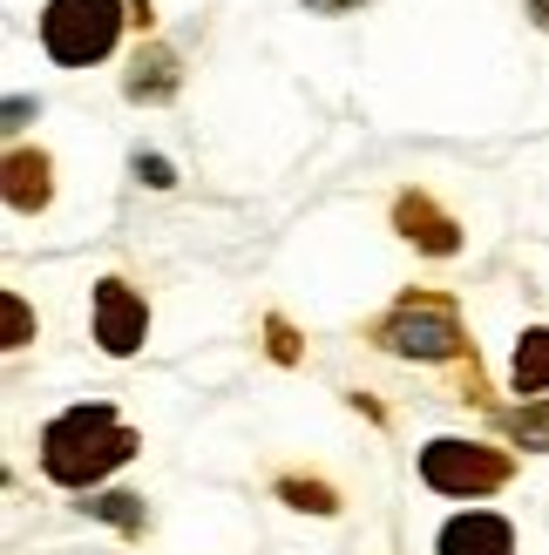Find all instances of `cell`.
Here are the masks:
<instances>
[{"label":"cell","instance_id":"cell-18","mask_svg":"<svg viewBox=\"0 0 549 555\" xmlns=\"http://www.w3.org/2000/svg\"><path fill=\"white\" fill-rule=\"evenodd\" d=\"M312 14H353V8H367V0H306Z\"/></svg>","mask_w":549,"mask_h":555},{"label":"cell","instance_id":"cell-15","mask_svg":"<svg viewBox=\"0 0 549 555\" xmlns=\"http://www.w3.org/2000/svg\"><path fill=\"white\" fill-rule=\"evenodd\" d=\"M0 319H8V339H0V346H8V352H14V346H27V339H35V319H27V305H21L14 292L0 298Z\"/></svg>","mask_w":549,"mask_h":555},{"label":"cell","instance_id":"cell-3","mask_svg":"<svg viewBox=\"0 0 549 555\" xmlns=\"http://www.w3.org/2000/svg\"><path fill=\"white\" fill-rule=\"evenodd\" d=\"M373 346H380V352H394V359H455L461 346H469V332H461L455 298L407 292L394 312L373 325Z\"/></svg>","mask_w":549,"mask_h":555},{"label":"cell","instance_id":"cell-1","mask_svg":"<svg viewBox=\"0 0 549 555\" xmlns=\"http://www.w3.org/2000/svg\"><path fill=\"white\" fill-rule=\"evenodd\" d=\"M136 454V434L116 421V406H68L54 413L41 427V475L62 481V488H95L102 475H116V467Z\"/></svg>","mask_w":549,"mask_h":555},{"label":"cell","instance_id":"cell-19","mask_svg":"<svg viewBox=\"0 0 549 555\" xmlns=\"http://www.w3.org/2000/svg\"><path fill=\"white\" fill-rule=\"evenodd\" d=\"M529 21H536L542 35H549V0H529Z\"/></svg>","mask_w":549,"mask_h":555},{"label":"cell","instance_id":"cell-14","mask_svg":"<svg viewBox=\"0 0 549 555\" xmlns=\"http://www.w3.org/2000/svg\"><path fill=\"white\" fill-rule=\"evenodd\" d=\"M129 170L143 177L150 190H170V183H177V170H170V156H156V150H136V156H129Z\"/></svg>","mask_w":549,"mask_h":555},{"label":"cell","instance_id":"cell-6","mask_svg":"<svg viewBox=\"0 0 549 555\" xmlns=\"http://www.w3.org/2000/svg\"><path fill=\"white\" fill-rule=\"evenodd\" d=\"M394 224H400V237H414L421 251H434V258H455L461 251V224L434 197H421V190L394 197Z\"/></svg>","mask_w":549,"mask_h":555},{"label":"cell","instance_id":"cell-4","mask_svg":"<svg viewBox=\"0 0 549 555\" xmlns=\"http://www.w3.org/2000/svg\"><path fill=\"white\" fill-rule=\"evenodd\" d=\"M509 475H515V461L502 448H488V440L442 434V440H427V448H421V481L434 494H461V502H475V494L509 488Z\"/></svg>","mask_w":549,"mask_h":555},{"label":"cell","instance_id":"cell-16","mask_svg":"<svg viewBox=\"0 0 549 555\" xmlns=\"http://www.w3.org/2000/svg\"><path fill=\"white\" fill-rule=\"evenodd\" d=\"M0 116H8L0 129H21L27 116H41V102H27V95H8V108H0Z\"/></svg>","mask_w":549,"mask_h":555},{"label":"cell","instance_id":"cell-10","mask_svg":"<svg viewBox=\"0 0 549 555\" xmlns=\"http://www.w3.org/2000/svg\"><path fill=\"white\" fill-rule=\"evenodd\" d=\"M8 210H48V156L8 150Z\"/></svg>","mask_w":549,"mask_h":555},{"label":"cell","instance_id":"cell-11","mask_svg":"<svg viewBox=\"0 0 549 555\" xmlns=\"http://www.w3.org/2000/svg\"><path fill=\"white\" fill-rule=\"evenodd\" d=\"M502 427H509L515 440H523L529 454H549V400H529V406H515Z\"/></svg>","mask_w":549,"mask_h":555},{"label":"cell","instance_id":"cell-17","mask_svg":"<svg viewBox=\"0 0 549 555\" xmlns=\"http://www.w3.org/2000/svg\"><path fill=\"white\" fill-rule=\"evenodd\" d=\"M271 352H279V359H298V346H292V325H285V319H271Z\"/></svg>","mask_w":549,"mask_h":555},{"label":"cell","instance_id":"cell-9","mask_svg":"<svg viewBox=\"0 0 549 555\" xmlns=\"http://www.w3.org/2000/svg\"><path fill=\"white\" fill-rule=\"evenodd\" d=\"M509 379H515V393H529V400H549V325H529L523 339H515Z\"/></svg>","mask_w":549,"mask_h":555},{"label":"cell","instance_id":"cell-12","mask_svg":"<svg viewBox=\"0 0 549 555\" xmlns=\"http://www.w3.org/2000/svg\"><path fill=\"white\" fill-rule=\"evenodd\" d=\"M89 515H102V521H116V529H143V502H136V494H95V502H81Z\"/></svg>","mask_w":549,"mask_h":555},{"label":"cell","instance_id":"cell-13","mask_svg":"<svg viewBox=\"0 0 549 555\" xmlns=\"http://www.w3.org/2000/svg\"><path fill=\"white\" fill-rule=\"evenodd\" d=\"M279 494H285L292 508H312V515H333V508H340V502H333V488H325V481H279Z\"/></svg>","mask_w":549,"mask_h":555},{"label":"cell","instance_id":"cell-2","mask_svg":"<svg viewBox=\"0 0 549 555\" xmlns=\"http://www.w3.org/2000/svg\"><path fill=\"white\" fill-rule=\"evenodd\" d=\"M129 8L123 0H48L41 8V48L54 68H89L116 48Z\"/></svg>","mask_w":549,"mask_h":555},{"label":"cell","instance_id":"cell-7","mask_svg":"<svg viewBox=\"0 0 549 555\" xmlns=\"http://www.w3.org/2000/svg\"><path fill=\"white\" fill-rule=\"evenodd\" d=\"M442 555H515V529L502 515L469 508V515H455L442 529Z\"/></svg>","mask_w":549,"mask_h":555},{"label":"cell","instance_id":"cell-8","mask_svg":"<svg viewBox=\"0 0 549 555\" xmlns=\"http://www.w3.org/2000/svg\"><path fill=\"white\" fill-rule=\"evenodd\" d=\"M177 81H183L177 54L163 48V41H150V48H136V62H129V75H123V95H129V102H170Z\"/></svg>","mask_w":549,"mask_h":555},{"label":"cell","instance_id":"cell-5","mask_svg":"<svg viewBox=\"0 0 549 555\" xmlns=\"http://www.w3.org/2000/svg\"><path fill=\"white\" fill-rule=\"evenodd\" d=\"M143 339H150V305L123 278H102L95 285V346L108 359H129V352H143Z\"/></svg>","mask_w":549,"mask_h":555}]
</instances>
